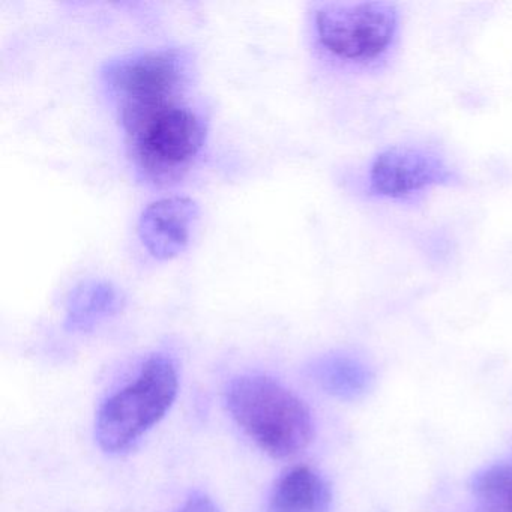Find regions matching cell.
<instances>
[{"label":"cell","instance_id":"5b68a950","mask_svg":"<svg viewBox=\"0 0 512 512\" xmlns=\"http://www.w3.org/2000/svg\"><path fill=\"white\" fill-rule=\"evenodd\" d=\"M461 182L448 161L421 146L397 145L379 152L367 172V191L386 202L413 203L428 191Z\"/></svg>","mask_w":512,"mask_h":512},{"label":"cell","instance_id":"8992f818","mask_svg":"<svg viewBox=\"0 0 512 512\" xmlns=\"http://www.w3.org/2000/svg\"><path fill=\"white\" fill-rule=\"evenodd\" d=\"M199 220V206L188 197H169L149 205L139 220L143 247L158 260H170L187 248Z\"/></svg>","mask_w":512,"mask_h":512},{"label":"cell","instance_id":"ba28073f","mask_svg":"<svg viewBox=\"0 0 512 512\" xmlns=\"http://www.w3.org/2000/svg\"><path fill=\"white\" fill-rule=\"evenodd\" d=\"M122 307L121 293L107 281H83L71 292L67 301L65 328L86 332L94 329Z\"/></svg>","mask_w":512,"mask_h":512},{"label":"cell","instance_id":"7a4b0ae2","mask_svg":"<svg viewBox=\"0 0 512 512\" xmlns=\"http://www.w3.org/2000/svg\"><path fill=\"white\" fill-rule=\"evenodd\" d=\"M401 22L400 8L392 2H325L314 7V40L334 67L379 76L397 56Z\"/></svg>","mask_w":512,"mask_h":512},{"label":"cell","instance_id":"277c9868","mask_svg":"<svg viewBox=\"0 0 512 512\" xmlns=\"http://www.w3.org/2000/svg\"><path fill=\"white\" fill-rule=\"evenodd\" d=\"M175 362L163 353L146 359L133 382L110 395L98 410L95 439L107 454L133 448L169 412L178 395Z\"/></svg>","mask_w":512,"mask_h":512},{"label":"cell","instance_id":"3957f363","mask_svg":"<svg viewBox=\"0 0 512 512\" xmlns=\"http://www.w3.org/2000/svg\"><path fill=\"white\" fill-rule=\"evenodd\" d=\"M226 403L236 424L271 457H293L313 440L314 421L307 404L265 374L235 377L227 386Z\"/></svg>","mask_w":512,"mask_h":512},{"label":"cell","instance_id":"8fae6325","mask_svg":"<svg viewBox=\"0 0 512 512\" xmlns=\"http://www.w3.org/2000/svg\"><path fill=\"white\" fill-rule=\"evenodd\" d=\"M173 512H220V508L208 494L197 491Z\"/></svg>","mask_w":512,"mask_h":512},{"label":"cell","instance_id":"30bf717a","mask_svg":"<svg viewBox=\"0 0 512 512\" xmlns=\"http://www.w3.org/2000/svg\"><path fill=\"white\" fill-rule=\"evenodd\" d=\"M476 512H512V463L496 464L473 479Z\"/></svg>","mask_w":512,"mask_h":512},{"label":"cell","instance_id":"9c48e42d","mask_svg":"<svg viewBox=\"0 0 512 512\" xmlns=\"http://www.w3.org/2000/svg\"><path fill=\"white\" fill-rule=\"evenodd\" d=\"M310 376L329 394L353 398L367 386V370L347 355H326L311 364Z\"/></svg>","mask_w":512,"mask_h":512},{"label":"cell","instance_id":"52a82bcc","mask_svg":"<svg viewBox=\"0 0 512 512\" xmlns=\"http://www.w3.org/2000/svg\"><path fill=\"white\" fill-rule=\"evenodd\" d=\"M332 488L313 467L296 466L278 478L266 512H329Z\"/></svg>","mask_w":512,"mask_h":512},{"label":"cell","instance_id":"6da1fadb","mask_svg":"<svg viewBox=\"0 0 512 512\" xmlns=\"http://www.w3.org/2000/svg\"><path fill=\"white\" fill-rule=\"evenodd\" d=\"M191 88L116 101L134 166L152 184L182 178L202 151L206 122L191 103Z\"/></svg>","mask_w":512,"mask_h":512}]
</instances>
